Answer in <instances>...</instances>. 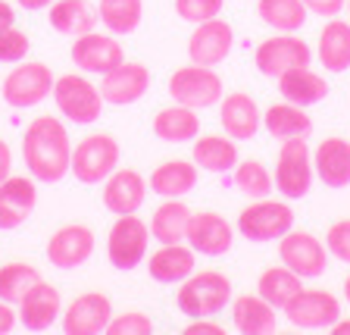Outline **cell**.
Masks as SVG:
<instances>
[{"mask_svg": "<svg viewBox=\"0 0 350 335\" xmlns=\"http://www.w3.org/2000/svg\"><path fill=\"white\" fill-rule=\"evenodd\" d=\"M91 254H94V232L85 223H69L47 241V260L57 270H75L91 260Z\"/></svg>", "mask_w": 350, "mask_h": 335, "instance_id": "2e32d148", "label": "cell"}, {"mask_svg": "<svg viewBox=\"0 0 350 335\" xmlns=\"http://www.w3.org/2000/svg\"><path fill=\"white\" fill-rule=\"evenodd\" d=\"M194 270H197V251L188 241L160 245V251H153L150 260H147L150 279H157L163 285H182Z\"/></svg>", "mask_w": 350, "mask_h": 335, "instance_id": "603a6c76", "label": "cell"}, {"mask_svg": "<svg viewBox=\"0 0 350 335\" xmlns=\"http://www.w3.org/2000/svg\"><path fill=\"white\" fill-rule=\"evenodd\" d=\"M344 3H347V0H304V7L313 16H322V19H335L344 10Z\"/></svg>", "mask_w": 350, "mask_h": 335, "instance_id": "7bdbcfd3", "label": "cell"}, {"mask_svg": "<svg viewBox=\"0 0 350 335\" xmlns=\"http://www.w3.org/2000/svg\"><path fill=\"white\" fill-rule=\"evenodd\" d=\"M150 88V69L144 63H122L116 69L103 73V82H100V95L107 103H116V107H129V103L141 101Z\"/></svg>", "mask_w": 350, "mask_h": 335, "instance_id": "d6986e66", "label": "cell"}, {"mask_svg": "<svg viewBox=\"0 0 350 335\" xmlns=\"http://www.w3.org/2000/svg\"><path fill=\"white\" fill-rule=\"evenodd\" d=\"M325 248L335 260L350 266V219H338L332 223V229L325 232Z\"/></svg>", "mask_w": 350, "mask_h": 335, "instance_id": "b9f144b4", "label": "cell"}, {"mask_svg": "<svg viewBox=\"0 0 350 335\" xmlns=\"http://www.w3.org/2000/svg\"><path fill=\"white\" fill-rule=\"evenodd\" d=\"M262 125L269 132L272 138L284 141V138H306L310 132H313V119L310 113H304V107L297 103H272L266 113H262Z\"/></svg>", "mask_w": 350, "mask_h": 335, "instance_id": "d6a6232c", "label": "cell"}, {"mask_svg": "<svg viewBox=\"0 0 350 335\" xmlns=\"http://www.w3.org/2000/svg\"><path fill=\"white\" fill-rule=\"evenodd\" d=\"M53 101H57L59 113L75 125L97 123L103 103H107L100 95V88L88 79V75H79V73H66L53 82Z\"/></svg>", "mask_w": 350, "mask_h": 335, "instance_id": "3957f363", "label": "cell"}, {"mask_svg": "<svg viewBox=\"0 0 350 335\" xmlns=\"http://www.w3.org/2000/svg\"><path fill=\"white\" fill-rule=\"evenodd\" d=\"M232 47H234V32L219 16L206 22H197L188 38V57L191 63H200V66H219L232 53Z\"/></svg>", "mask_w": 350, "mask_h": 335, "instance_id": "9a60e30c", "label": "cell"}, {"mask_svg": "<svg viewBox=\"0 0 350 335\" xmlns=\"http://www.w3.org/2000/svg\"><path fill=\"white\" fill-rule=\"evenodd\" d=\"M38 279H41V273H38V266H31V263H22V260L3 263V266H0V301L19 304Z\"/></svg>", "mask_w": 350, "mask_h": 335, "instance_id": "8d00e7d4", "label": "cell"}, {"mask_svg": "<svg viewBox=\"0 0 350 335\" xmlns=\"http://www.w3.org/2000/svg\"><path fill=\"white\" fill-rule=\"evenodd\" d=\"M344 298H347V304H350V276L344 279Z\"/></svg>", "mask_w": 350, "mask_h": 335, "instance_id": "f907efd6", "label": "cell"}, {"mask_svg": "<svg viewBox=\"0 0 350 335\" xmlns=\"http://www.w3.org/2000/svg\"><path fill=\"white\" fill-rule=\"evenodd\" d=\"M228 301H232V279L216 270H200V273L194 270L182 282L178 295H175L178 310H182L185 317H191V320L222 314Z\"/></svg>", "mask_w": 350, "mask_h": 335, "instance_id": "7a4b0ae2", "label": "cell"}, {"mask_svg": "<svg viewBox=\"0 0 350 335\" xmlns=\"http://www.w3.org/2000/svg\"><path fill=\"white\" fill-rule=\"evenodd\" d=\"M344 7H347V13H350V0H347V3H344Z\"/></svg>", "mask_w": 350, "mask_h": 335, "instance_id": "816d5d0a", "label": "cell"}, {"mask_svg": "<svg viewBox=\"0 0 350 335\" xmlns=\"http://www.w3.org/2000/svg\"><path fill=\"white\" fill-rule=\"evenodd\" d=\"M29 51H31V41L22 29H16V25L0 29V63H22L29 57Z\"/></svg>", "mask_w": 350, "mask_h": 335, "instance_id": "f35d334b", "label": "cell"}, {"mask_svg": "<svg viewBox=\"0 0 350 335\" xmlns=\"http://www.w3.org/2000/svg\"><path fill=\"white\" fill-rule=\"evenodd\" d=\"M316 57L325 66V73H347L350 69V22L328 19L316 41Z\"/></svg>", "mask_w": 350, "mask_h": 335, "instance_id": "484cf974", "label": "cell"}, {"mask_svg": "<svg viewBox=\"0 0 350 335\" xmlns=\"http://www.w3.org/2000/svg\"><path fill=\"white\" fill-rule=\"evenodd\" d=\"M13 175V147L0 138V182Z\"/></svg>", "mask_w": 350, "mask_h": 335, "instance_id": "bcb514c9", "label": "cell"}, {"mask_svg": "<svg viewBox=\"0 0 350 335\" xmlns=\"http://www.w3.org/2000/svg\"><path fill=\"white\" fill-rule=\"evenodd\" d=\"M282 314L294 329H328L341 317V301L322 288H300Z\"/></svg>", "mask_w": 350, "mask_h": 335, "instance_id": "7c38bea8", "label": "cell"}, {"mask_svg": "<svg viewBox=\"0 0 350 335\" xmlns=\"http://www.w3.org/2000/svg\"><path fill=\"white\" fill-rule=\"evenodd\" d=\"M153 332V320L141 310H125V314H113L107 332L103 335H150Z\"/></svg>", "mask_w": 350, "mask_h": 335, "instance_id": "ab89813d", "label": "cell"}, {"mask_svg": "<svg viewBox=\"0 0 350 335\" xmlns=\"http://www.w3.org/2000/svg\"><path fill=\"white\" fill-rule=\"evenodd\" d=\"M53 82L57 75L51 73L47 63H16L13 73L3 79L0 95L13 110H29L53 95Z\"/></svg>", "mask_w": 350, "mask_h": 335, "instance_id": "9c48e42d", "label": "cell"}, {"mask_svg": "<svg viewBox=\"0 0 350 335\" xmlns=\"http://www.w3.org/2000/svg\"><path fill=\"white\" fill-rule=\"evenodd\" d=\"M197 188L194 160H163L150 173V191L160 197H185Z\"/></svg>", "mask_w": 350, "mask_h": 335, "instance_id": "4dcf8cb0", "label": "cell"}, {"mask_svg": "<svg viewBox=\"0 0 350 335\" xmlns=\"http://www.w3.org/2000/svg\"><path fill=\"white\" fill-rule=\"evenodd\" d=\"M7 25H16V10L13 3L0 0V29H7Z\"/></svg>", "mask_w": 350, "mask_h": 335, "instance_id": "7dc6e473", "label": "cell"}, {"mask_svg": "<svg viewBox=\"0 0 350 335\" xmlns=\"http://www.w3.org/2000/svg\"><path fill=\"white\" fill-rule=\"evenodd\" d=\"M144 201H147V179L138 169L116 166L103 179V207L109 213H116V216L138 213Z\"/></svg>", "mask_w": 350, "mask_h": 335, "instance_id": "e0dca14e", "label": "cell"}, {"mask_svg": "<svg viewBox=\"0 0 350 335\" xmlns=\"http://www.w3.org/2000/svg\"><path fill=\"white\" fill-rule=\"evenodd\" d=\"M191 207L185 204L182 197H166L150 216V238L160 245H175L185 241L188 235V223H191Z\"/></svg>", "mask_w": 350, "mask_h": 335, "instance_id": "f1b7e54d", "label": "cell"}, {"mask_svg": "<svg viewBox=\"0 0 350 335\" xmlns=\"http://www.w3.org/2000/svg\"><path fill=\"white\" fill-rule=\"evenodd\" d=\"M141 16H144V0H100L97 7V19L113 35H131L141 25Z\"/></svg>", "mask_w": 350, "mask_h": 335, "instance_id": "d590c367", "label": "cell"}, {"mask_svg": "<svg viewBox=\"0 0 350 335\" xmlns=\"http://www.w3.org/2000/svg\"><path fill=\"white\" fill-rule=\"evenodd\" d=\"M16 323H19V314L13 310V304H10V301H0V335L13 332Z\"/></svg>", "mask_w": 350, "mask_h": 335, "instance_id": "f6af8a7d", "label": "cell"}, {"mask_svg": "<svg viewBox=\"0 0 350 335\" xmlns=\"http://www.w3.org/2000/svg\"><path fill=\"white\" fill-rule=\"evenodd\" d=\"M219 123H222L226 135H232L234 141H250L256 138V132L262 125V113L250 95L232 91V95L219 101Z\"/></svg>", "mask_w": 350, "mask_h": 335, "instance_id": "7402d4cb", "label": "cell"}, {"mask_svg": "<svg viewBox=\"0 0 350 335\" xmlns=\"http://www.w3.org/2000/svg\"><path fill=\"white\" fill-rule=\"evenodd\" d=\"M119 157H122V151H119V141L113 138V135H107V132H91V135H85V138L75 145L69 173L85 185H100L103 179L119 166Z\"/></svg>", "mask_w": 350, "mask_h": 335, "instance_id": "277c9868", "label": "cell"}, {"mask_svg": "<svg viewBox=\"0 0 350 335\" xmlns=\"http://www.w3.org/2000/svg\"><path fill=\"white\" fill-rule=\"evenodd\" d=\"M113 320V304L100 292H85L72 298L59 314V326L66 335H103Z\"/></svg>", "mask_w": 350, "mask_h": 335, "instance_id": "4fadbf2b", "label": "cell"}, {"mask_svg": "<svg viewBox=\"0 0 350 335\" xmlns=\"http://www.w3.org/2000/svg\"><path fill=\"white\" fill-rule=\"evenodd\" d=\"M232 323L238 332L244 335H269L275 332L278 314L269 301H262L260 295H241L232 301Z\"/></svg>", "mask_w": 350, "mask_h": 335, "instance_id": "83f0119b", "label": "cell"}, {"mask_svg": "<svg viewBox=\"0 0 350 335\" xmlns=\"http://www.w3.org/2000/svg\"><path fill=\"white\" fill-rule=\"evenodd\" d=\"M313 169L325 188H347L350 185V141L322 138L313 151Z\"/></svg>", "mask_w": 350, "mask_h": 335, "instance_id": "cb8c5ba5", "label": "cell"}, {"mask_svg": "<svg viewBox=\"0 0 350 335\" xmlns=\"http://www.w3.org/2000/svg\"><path fill=\"white\" fill-rule=\"evenodd\" d=\"M53 0H16V7H22L25 13H38V10H47Z\"/></svg>", "mask_w": 350, "mask_h": 335, "instance_id": "c3c4849f", "label": "cell"}, {"mask_svg": "<svg viewBox=\"0 0 350 335\" xmlns=\"http://www.w3.org/2000/svg\"><path fill=\"white\" fill-rule=\"evenodd\" d=\"M47 16H51V29L69 38L94 32L97 25V10L88 0H53Z\"/></svg>", "mask_w": 350, "mask_h": 335, "instance_id": "1f68e13d", "label": "cell"}, {"mask_svg": "<svg viewBox=\"0 0 350 335\" xmlns=\"http://www.w3.org/2000/svg\"><path fill=\"white\" fill-rule=\"evenodd\" d=\"M256 16L275 32H297L304 29L310 10L304 0H256Z\"/></svg>", "mask_w": 350, "mask_h": 335, "instance_id": "e575fe53", "label": "cell"}, {"mask_svg": "<svg viewBox=\"0 0 350 335\" xmlns=\"http://www.w3.org/2000/svg\"><path fill=\"white\" fill-rule=\"evenodd\" d=\"M328 329H332L335 335H350V317H347V320H344V317H338V320L332 323Z\"/></svg>", "mask_w": 350, "mask_h": 335, "instance_id": "681fc988", "label": "cell"}, {"mask_svg": "<svg viewBox=\"0 0 350 335\" xmlns=\"http://www.w3.org/2000/svg\"><path fill=\"white\" fill-rule=\"evenodd\" d=\"M35 204H38L35 179H25V175L3 179L0 182V232L19 229L35 213Z\"/></svg>", "mask_w": 350, "mask_h": 335, "instance_id": "44dd1931", "label": "cell"}, {"mask_svg": "<svg viewBox=\"0 0 350 335\" xmlns=\"http://www.w3.org/2000/svg\"><path fill=\"white\" fill-rule=\"evenodd\" d=\"M153 135L166 145H188L200 135V116H197V110L185 107V103L163 107L153 116Z\"/></svg>", "mask_w": 350, "mask_h": 335, "instance_id": "d4e9b609", "label": "cell"}, {"mask_svg": "<svg viewBox=\"0 0 350 335\" xmlns=\"http://www.w3.org/2000/svg\"><path fill=\"white\" fill-rule=\"evenodd\" d=\"M125 60L122 44L109 35H100V32H85V35L75 38L72 44V63L79 66L85 75H103L109 69H116Z\"/></svg>", "mask_w": 350, "mask_h": 335, "instance_id": "5bb4252c", "label": "cell"}, {"mask_svg": "<svg viewBox=\"0 0 350 335\" xmlns=\"http://www.w3.org/2000/svg\"><path fill=\"white\" fill-rule=\"evenodd\" d=\"M232 173H234V188H238L241 195H247L250 201L272 195V175H269V169L262 166L260 160H254V157L238 160Z\"/></svg>", "mask_w": 350, "mask_h": 335, "instance_id": "74e56055", "label": "cell"}, {"mask_svg": "<svg viewBox=\"0 0 350 335\" xmlns=\"http://www.w3.org/2000/svg\"><path fill=\"white\" fill-rule=\"evenodd\" d=\"M147 248H150V226L135 213L116 216L113 229L107 235V257L116 270H135L138 263L147 260Z\"/></svg>", "mask_w": 350, "mask_h": 335, "instance_id": "ba28073f", "label": "cell"}, {"mask_svg": "<svg viewBox=\"0 0 350 335\" xmlns=\"http://www.w3.org/2000/svg\"><path fill=\"white\" fill-rule=\"evenodd\" d=\"M313 151L306 138H284L275 160V191H282L288 201L306 197L313 188Z\"/></svg>", "mask_w": 350, "mask_h": 335, "instance_id": "8992f818", "label": "cell"}, {"mask_svg": "<svg viewBox=\"0 0 350 335\" xmlns=\"http://www.w3.org/2000/svg\"><path fill=\"white\" fill-rule=\"evenodd\" d=\"M304 288V279L297 276L294 270L288 266H269V270H262L260 279H256V295L262 301H269L275 310H284V304L294 298V295Z\"/></svg>", "mask_w": 350, "mask_h": 335, "instance_id": "836d02e7", "label": "cell"}, {"mask_svg": "<svg viewBox=\"0 0 350 335\" xmlns=\"http://www.w3.org/2000/svg\"><path fill=\"white\" fill-rule=\"evenodd\" d=\"M278 260L300 279H319L328 266V248L310 232H284L278 238Z\"/></svg>", "mask_w": 350, "mask_h": 335, "instance_id": "8fae6325", "label": "cell"}, {"mask_svg": "<svg viewBox=\"0 0 350 335\" xmlns=\"http://www.w3.org/2000/svg\"><path fill=\"white\" fill-rule=\"evenodd\" d=\"M185 332L188 335H222L226 329L219 326V323H213V317H197V320H191L185 326Z\"/></svg>", "mask_w": 350, "mask_h": 335, "instance_id": "ee69618b", "label": "cell"}, {"mask_svg": "<svg viewBox=\"0 0 350 335\" xmlns=\"http://www.w3.org/2000/svg\"><path fill=\"white\" fill-rule=\"evenodd\" d=\"M16 314H19V323L29 329V332L51 329L53 323L59 320V314H63L59 288L51 282H44V279H38L29 292H25V298L19 301V310H16Z\"/></svg>", "mask_w": 350, "mask_h": 335, "instance_id": "ffe728a7", "label": "cell"}, {"mask_svg": "<svg viewBox=\"0 0 350 335\" xmlns=\"http://www.w3.org/2000/svg\"><path fill=\"white\" fill-rule=\"evenodd\" d=\"M294 229V210L284 201L272 197H256L238 213V232L247 241L266 245V241L282 238L284 232Z\"/></svg>", "mask_w": 350, "mask_h": 335, "instance_id": "52a82bcc", "label": "cell"}, {"mask_svg": "<svg viewBox=\"0 0 350 335\" xmlns=\"http://www.w3.org/2000/svg\"><path fill=\"white\" fill-rule=\"evenodd\" d=\"M278 95L297 107H313V103L325 101L328 82L319 73H313L310 66H297V69H288L284 75H278Z\"/></svg>", "mask_w": 350, "mask_h": 335, "instance_id": "4316f807", "label": "cell"}, {"mask_svg": "<svg viewBox=\"0 0 350 335\" xmlns=\"http://www.w3.org/2000/svg\"><path fill=\"white\" fill-rule=\"evenodd\" d=\"M191 157H194L197 169H206V173H232L234 163L241 160L238 141L232 135H204V138H194Z\"/></svg>", "mask_w": 350, "mask_h": 335, "instance_id": "f546056e", "label": "cell"}, {"mask_svg": "<svg viewBox=\"0 0 350 335\" xmlns=\"http://www.w3.org/2000/svg\"><path fill=\"white\" fill-rule=\"evenodd\" d=\"M185 241H188L197 254L222 257L234 245V229L226 216H219V213H213V210H200V213H191Z\"/></svg>", "mask_w": 350, "mask_h": 335, "instance_id": "ac0fdd59", "label": "cell"}, {"mask_svg": "<svg viewBox=\"0 0 350 335\" xmlns=\"http://www.w3.org/2000/svg\"><path fill=\"white\" fill-rule=\"evenodd\" d=\"M254 63L262 75L278 79V75H284L288 69L313 63V47H310L304 38L294 35V32H282V35H272L256 44Z\"/></svg>", "mask_w": 350, "mask_h": 335, "instance_id": "30bf717a", "label": "cell"}, {"mask_svg": "<svg viewBox=\"0 0 350 335\" xmlns=\"http://www.w3.org/2000/svg\"><path fill=\"white\" fill-rule=\"evenodd\" d=\"M22 160L35 182L53 185L66 179L72 166V141H69L63 119L51 116V113L31 119L22 135Z\"/></svg>", "mask_w": 350, "mask_h": 335, "instance_id": "6da1fadb", "label": "cell"}, {"mask_svg": "<svg viewBox=\"0 0 350 335\" xmlns=\"http://www.w3.org/2000/svg\"><path fill=\"white\" fill-rule=\"evenodd\" d=\"M222 3L226 0H175V13L182 16L185 22H206V19H216L222 13Z\"/></svg>", "mask_w": 350, "mask_h": 335, "instance_id": "60d3db41", "label": "cell"}, {"mask_svg": "<svg viewBox=\"0 0 350 335\" xmlns=\"http://www.w3.org/2000/svg\"><path fill=\"white\" fill-rule=\"evenodd\" d=\"M169 97L191 110H206L226 97V88H222L216 66L191 63L172 73V79H169Z\"/></svg>", "mask_w": 350, "mask_h": 335, "instance_id": "5b68a950", "label": "cell"}]
</instances>
